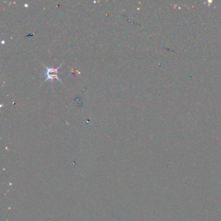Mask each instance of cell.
Segmentation results:
<instances>
[{
	"instance_id": "6da1fadb",
	"label": "cell",
	"mask_w": 221,
	"mask_h": 221,
	"mask_svg": "<svg viewBox=\"0 0 221 221\" xmlns=\"http://www.w3.org/2000/svg\"><path fill=\"white\" fill-rule=\"evenodd\" d=\"M62 65H60L57 68H54L53 67H45V75L46 76V79H45V81H49V80L51 81V80H53L54 78H56V79L59 80L60 82H61V81L59 79V77H58V74L60 73L59 70H60V67Z\"/></svg>"
}]
</instances>
